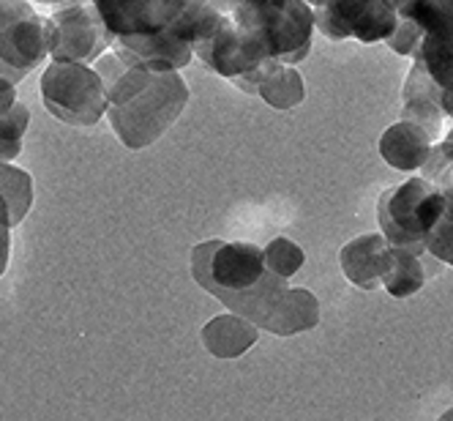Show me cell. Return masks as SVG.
<instances>
[{"instance_id":"obj_28","label":"cell","mask_w":453,"mask_h":421,"mask_svg":"<svg viewBox=\"0 0 453 421\" xmlns=\"http://www.w3.org/2000/svg\"><path fill=\"white\" fill-rule=\"evenodd\" d=\"M306 4H309L311 9H317V6H322V4H326V0H306Z\"/></svg>"},{"instance_id":"obj_3","label":"cell","mask_w":453,"mask_h":421,"mask_svg":"<svg viewBox=\"0 0 453 421\" xmlns=\"http://www.w3.org/2000/svg\"><path fill=\"white\" fill-rule=\"evenodd\" d=\"M442 191L420 178H410L402 186L388 189L377 203V222L385 241L391 246H404L418 254L426 252V238L437 219L442 216Z\"/></svg>"},{"instance_id":"obj_20","label":"cell","mask_w":453,"mask_h":421,"mask_svg":"<svg viewBox=\"0 0 453 421\" xmlns=\"http://www.w3.org/2000/svg\"><path fill=\"white\" fill-rule=\"evenodd\" d=\"M420 170H424V178L432 181L440 191L453 189V126L440 143L432 145L426 165Z\"/></svg>"},{"instance_id":"obj_25","label":"cell","mask_w":453,"mask_h":421,"mask_svg":"<svg viewBox=\"0 0 453 421\" xmlns=\"http://www.w3.org/2000/svg\"><path fill=\"white\" fill-rule=\"evenodd\" d=\"M0 77H6V80H12V82L17 85V82H19V80H22L25 74H22V72H14L12 66H6V63L0 60Z\"/></svg>"},{"instance_id":"obj_1","label":"cell","mask_w":453,"mask_h":421,"mask_svg":"<svg viewBox=\"0 0 453 421\" xmlns=\"http://www.w3.org/2000/svg\"><path fill=\"white\" fill-rule=\"evenodd\" d=\"M96 72L104 80L112 132L132 151L153 145L188 102V85L178 72L132 66L115 52H104L96 60Z\"/></svg>"},{"instance_id":"obj_7","label":"cell","mask_w":453,"mask_h":421,"mask_svg":"<svg viewBox=\"0 0 453 421\" xmlns=\"http://www.w3.org/2000/svg\"><path fill=\"white\" fill-rule=\"evenodd\" d=\"M314 25L331 42L358 39L374 44L394 36L399 17L388 0H326L314 9Z\"/></svg>"},{"instance_id":"obj_4","label":"cell","mask_w":453,"mask_h":421,"mask_svg":"<svg viewBox=\"0 0 453 421\" xmlns=\"http://www.w3.org/2000/svg\"><path fill=\"white\" fill-rule=\"evenodd\" d=\"M265 254L246 241H205L191 252V277L221 304L246 293L265 277Z\"/></svg>"},{"instance_id":"obj_6","label":"cell","mask_w":453,"mask_h":421,"mask_svg":"<svg viewBox=\"0 0 453 421\" xmlns=\"http://www.w3.org/2000/svg\"><path fill=\"white\" fill-rule=\"evenodd\" d=\"M115 39L107 30L102 14L96 12L93 0H69L55 6L50 17V55L58 63H93L107 50H112Z\"/></svg>"},{"instance_id":"obj_24","label":"cell","mask_w":453,"mask_h":421,"mask_svg":"<svg viewBox=\"0 0 453 421\" xmlns=\"http://www.w3.org/2000/svg\"><path fill=\"white\" fill-rule=\"evenodd\" d=\"M17 105V85L6 77H0V115H6Z\"/></svg>"},{"instance_id":"obj_17","label":"cell","mask_w":453,"mask_h":421,"mask_svg":"<svg viewBox=\"0 0 453 421\" xmlns=\"http://www.w3.org/2000/svg\"><path fill=\"white\" fill-rule=\"evenodd\" d=\"M257 93L273 107V110H293L303 102V77L296 72V66H276L260 85Z\"/></svg>"},{"instance_id":"obj_2","label":"cell","mask_w":453,"mask_h":421,"mask_svg":"<svg viewBox=\"0 0 453 421\" xmlns=\"http://www.w3.org/2000/svg\"><path fill=\"white\" fill-rule=\"evenodd\" d=\"M254 69L263 63L296 66L311 52L314 9L306 0H273V4L230 17Z\"/></svg>"},{"instance_id":"obj_23","label":"cell","mask_w":453,"mask_h":421,"mask_svg":"<svg viewBox=\"0 0 453 421\" xmlns=\"http://www.w3.org/2000/svg\"><path fill=\"white\" fill-rule=\"evenodd\" d=\"M12 257V224L0 219V277H4Z\"/></svg>"},{"instance_id":"obj_11","label":"cell","mask_w":453,"mask_h":421,"mask_svg":"<svg viewBox=\"0 0 453 421\" xmlns=\"http://www.w3.org/2000/svg\"><path fill=\"white\" fill-rule=\"evenodd\" d=\"M339 263L344 277L364 290H377L382 285V277L388 271V263H391V244L385 241L382 233H372V236H361L349 241L342 254Z\"/></svg>"},{"instance_id":"obj_27","label":"cell","mask_w":453,"mask_h":421,"mask_svg":"<svg viewBox=\"0 0 453 421\" xmlns=\"http://www.w3.org/2000/svg\"><path fill=\"white\" fill-rule=\"evenodd\" d=\"M437 421H453V408H450L448 413H442V416H440Z\"/></svg>"},{"instance_id":"obj_16","label":"cell","mask_w":453,"mask_h":421,"mask_svg":"<svg viewBox=\"0 0 453 421\" xmlns=\"http://www.w3.org/2000/svg\"><path fill=\"white\" fill-rule=\"evenodd\" d=\"M426 282V269L420 254L404 246H391V263L382 277V287L391 293L394 299H407L418 293Z\"/></svg>"},{"instance_id":"obj_13","label":"cell","mask_w":453,"mask_h":421,"mask_svg":"<svg viewBox=\"0 0 453 421\" xmlns=\"http://www.w3.org/2000/svg\"><path fill=\"white\" fill-rule=\"evenodd\" d=\"M257 334L260 331H257L251 320L235 312H226V315H216L203 329V345L216 359H238L249 347H254Z\"/></svg>"},{"instance_id":"obj_19","label":"cell","mask_w":453,"mask_h":421,"mask_svg":"<svg viewBox=\"0 0 453 421\" xmlns=\"http://www.w3.org/2000/svg\"><path fill=\"white\" fill-rule=\"evenodd\" d=\"M388 4L396 9L399 19L412 22L420 30V39L453 19V0H388Z\"/></svg>"},{"instance_id":"obj_14","label":"cell","mask_w":453,"mask_h":421,"mask_svg":"<svg viewBox=\"0 0 453 421\" xmlns=\"http://www.w3.org/2000/svg\"><path fill=\"white\" fill-rule=\"evenodd\" d=\"M412 58L440 90H453V19L424 34Z\"/></svg>"},{"instance_id":"obj_5","label":"cell","mask_w":453,"mask_h":421,"mask_svg":"<svg viewBox=\"0 0 453 421\" xmlns=\"http://www.w3.org/2000/svg\"><path fill=\"white\" fill-rule=\"evenodd\" d=\"M44 107L69 126H93L107 113V90L99 72L85 63L52 60L42 74Z\"/></svg>"},{"instance_id":"obj_8","label":"cell","mask_w":453,"mask_h":421,"mask_svg":"<svg viewBox=\"0 0 453 421\" xmlns=\"http://www.w3.org/2000/svg\"><path fill=\"white\" fill-rule=\"evenodd\" d=\"M50 55V17L30 0H0V60L27 74Z\"/></svg>"},{"instance_id":"obj_26","label":"cell","mask_w":453,"mask_h":421,"mask_svg":"<svg viewBox=\"0 0 453 421\" xmlns=\"http://www.w3.org/2000/svg\"><path fill=\"white\" fill-rule=\"evenodd\" d=\"M36 4H44V6H63V4H69V0H36Z\"/></svg>"},{"instance_id":"obj_15","label":"cell","mask_w":453,"mask_h":421,"mask_svg":"<svg viewBox=\"0 0 453 421\" xmlns=\"http://www.w3.org/2000/svg\"><path fill=\"white\" fill-rule=\"evenodd\" d=\"M317 323H319V301L303 287H289L271 320L268 331L279 337H293L314 329Z\"/></svg>"},{"instance_id":"obj_10","label":"cell","mask_w":453,"mask_h":421,"mask_svg":"<svg viewBox=\"0 0 453 421\" xmlns=\"http://www.w3.org/2000/svg\"><path fill=\"white\" fill-rule=\"evenodd\" d=\"M445 118L448 115L440 105V88L432 82L420 63H412L402 90V121L420 126L434 143H440L445 137Z\"/></svg>"},{"instance_id":"obj_21","label":"cell","mask_w":453,"mask_h":421,"mask_svg":"<svg viewBox=\"0 0 453 421\" xmlns=\"http://www.w3.org/2000/svg\"><path fill=\"white\" fill-rule=\"evenodd\" d=\"M442 198H445V208L426 238V254L453 266V189L442 191Z\"/></svg>"},{"instance_id":"obj_18","label":"cell","mask_w":453,"mask_h":421,"mask_svg":"<svg viewBox=\"0 0 453 421\" xmlns=\"http://www.w3.org/2000/svg\"><path fill=\"white\" fill-rule=\"evenodd\" d=\"M0 198L9 203L12 224H19L34 206V178L14 168L12 161H0Z\"/></svg>"},{"instance_id":"obj_9","label":"cell","mask_w":453,"mask_h":421,"mask_svg":"<svg viewBox=\"0 0 453 421\" xmlns=\"http://www.w3.org/2000/svg\"><path fill=\"white\" fill-rule=\"evenodd\" d=\"M115 42L178 34L188 0H93ZM186 42V39H183Z\"/></svg>"},{"instance_id":"obj_22","label":"cell","mask_w":453,"mask_h":421,"mask_svg":"<svg viewBox=\"0 0 453 421\" xmlns=\"http://www.w3.org/2000/svg\"><path fill=\"white\" fill-rule=\"evenodd\" d=\"M263 254H265V269L271 274L281 277V279H289V277H293L303 266V261H306L303 249L298 244H293L289 238H273L263 249Z\"/></svg>"},{"instance_id":"obj_12","label":"cell","mask_w":453,"mask_h":421,"mask_svg":"<svg viewBox=\"0 0 453 421\" xmlns=\"http://www.w3.org/2000/svg\"><path fill=\"white\" fill-rule=\"evenodd\" d=\"M434 140L424 132L420 126L410 121H399L394 126H388L380 137V156L391 165L394 170L412 173L426 165V159L432 153Z\"/></svg>"}]
</instances>
